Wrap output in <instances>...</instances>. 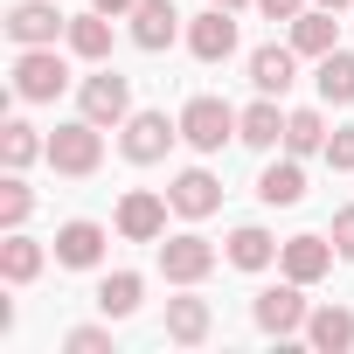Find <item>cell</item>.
I'll return each mask as SVG.
<instances>
[{
	"label": "cell",
	"mask_w": 354,
	"mask_h": 354,
	"mask_svg": "<svg viewBox=\"0 0 354 354\" xmlns=\"http://www.w3.org/2000/svg\"><path fill=\"white\" fill-rule=\"evenodd\" d=\"M49 167L63 174V181H91V174L104 167V125H91L84 111L70 125H56L49 132Z\"/></svg>",
	"instance_id": "cell-1"
},
{
	"label": "cell",
	"mask_w": 354,
	"mask_h": 354,
	"mask_svg": "<svg viewBox=\"0 0 354 354\" xmlns=\"http://www.w3.org/2000/svg\"><path fill=\"white\" fill-rule=\"evenodd\" d=\"M77 111H84L91 125L118 132V125L132 118V77H118L111 63H91V77L77 84Z\"/></svg>",
	"instance_id": "cell-2"
},
{
	"label": "cell",
	"mask_w": 354,
	"mask_h": 354,
	"mask_svg": "<svg viewBox=\"0 0 354 354\" xmlns=\"http://www.w3.org/2000/svg\"><path fill=\"white\" fill-rule=\"evenodd\" d=\"M306 285L299 278H278V285H264L257 299H250V319H257V333H271V340H306Z\"/></svg>",
	"instance_id": "cell-3"
},
{
	"label": "cell",
	"mask_w": 354,
	"mask_h": 354,
	"mask_svg": "<svg viewBox=\"0 0 354 354\" xmlns=\"http://www.w3.org/2000/svg\"><path fill=\"white\" fill-rule=\"evenodd\" d=\"M70 91V63H63V49L49 42V49H15V97L21 104H56Z\"/></svg>",
	"instance_id": "cell-4"
},
{
	"label": "cell",
	"mask_w": 354,
	"mask_h": 354,
	"mask_svg": "<svg viewBox=\"0 0 354 354\" xmlns=\"http://www.w3.org/2000/svg\"><path fill=\"white\" fill-rule=\"evenodd\" d=\"M174 139H181V118H167V111H132V118L118 125V153H125L132 167H160V160L174 153Z\"/></svg>",
	"instance_id": "cell-5"
},
{
	"label": "cell",
	"mask_w": 354,
	"mask_h": 354,
	"mask_svg": "<svg viewBox=\"0 0 354 354\" xmlns=\"http://www.w3.org/2000/svg\"><path fill=\"white\" fill-rule=\"evenodd\" d=\"M0 28H8L15 49H49V42L70 35V15H63V0H15Z\"/></svg>",
	"instance_id": "cell-6"
},
{
	"label": "cell",
	"mask_w": 354,
	"mask_h": 354,
	"mask_svg": "<svg viewBox=\"0 0 354 354\" xmlns=\"http://www.w3.org/2000/svg\"><path fill=\"white\" fill-rule=\"evenodd\" d=\"M181 139L195 146V153H223L230 139H236V104H223V97H188L181 104Z\"/></svg>",
	"instance_id": "cell-7"
},
{
	"label": "cell",
	"mask_w": 354,
	"mask_h": 354,
	"mask_svg": "<svg viewBox=\"0 0 354 354\" xmlns=\"http://www.w3.org/2000/svg\"><path fill=\"white\" fill-rule=\"evenodd\" d=\"M216 271V243L202 230H181V236H160V278L167 285H202Z\"/></svg>",
	"instance_id": "cell-8"
},
{
	"label": "cell",
	"mask_w": 354,
	"mask_h": 354,
	"mask_svg": "<svg viewBox=\"0 0 354 354\" xmlns=\"http://www.w3.org/2000/svg\"><path fill=\"white\" fill-rule=\"evenodd\" d=\"M167 216H174V202H167V195H153V188H125L111 223H118V236H125V243H160V236H167Z\"/></svg>",
	"instance_id": "cell-9"
},
{
	"label": "cell",
	"mask_w": 354,
	"mask_h": 354,
	"mask_svg": "<svg viewBox=\"0 0 354 354\" xmlns=\"http://www.w3.org/2000/svg\"><path fill=\"white\" fill-rule=\"evenodd\" d=\"M188 56L195 63H230L236 56V8H216L209 0V8L188 21Z\"/></svg>",
	"instance_id": "cell-10"
},
{
	"label": "cell",
	"mask_w": 354,
	"mask_h": 354,
	"mask_svg": "<svg viewBox=\"0 0 354 354\" xmlns=\"http://www.w3.org/2000/svg\"><path fill=\"white\" fill-rule=\"evenodd\" d=\"M167 202H174V216H188V223H202V216H216L223 209V181L209 167H181L167 181Z\"/></svg>",
	"instance_id": "cell-11"
},
{
	"label": "cell",
	"mask_w": 354,
	"mask_h": 354,
	"mask_svg": "<svg viewBox=\"0 0 354 354\" xmlns=\"http://www.w3.org/2000/svg\"><path fill=\"white\" fill-rule=\"evenodd\" d=\"M125 21H132V42H139L146 56H160V49L181 42V8H174V0H139Z\"/></svg>",
	"instance_id": "cell-12"
},
{
	"label": "cell",
	"mask_w": 354,
	"mask_h": 354,
	"mask_svg": "<svg viewBox=\"0 0 354 354\" xmlns=\"http://www.w3.org/2000/svg\"><path fill=\"white\" fill-rule=\"evenodd\" d=\"M250 84H257V97H285V91L299 84V49H292V42L250 49Z\"/></svg>",
	"instance_id": "cell-13"
},
{
	"label": "cell",
	"mask_w": 354,
	"mask_h": 354,
	"mask_svg": "<svg viewBox=\"0 0 354 354\" xmlns=\"http://www.w3.org/2000/svg\"><path fill=\"white\" fill-rule=\"evenodd\" d=\"M56 264H63V271H97V264H104V223H91V216L63 223V230H56Z\"/></svg>",
	"instance_id": "cell-14"
},
{
	"label": "cell",
	"mask_w": 354,
	"mask_h": 354,
	"mask_svg": "<svg viewBox=\"0 0 354 354\" xmlns=\"http://www.w3.org/2000/svg\"><path fill=\"white\" fill-rule=\"evenodd\" d=\"M333 236H285V250H278V271L285 278H299V285H319L326 271H333Z\"/></svg>",
	"instance_id": "cell-15"
},
{
	"label": "cell",
	"mask_w": 354,
	"mask_h": 354,
	"mask_svg": "<svg viewBox=\"0 0 354 354\" xmlns=\"http://www.w3.org/2000/svg\"><path fill=\"white\" fill-rule=\"evenodd\" d=\"M285 118H292V111H278V97H257V104L236 111V139H243L250 153H278V146H285Z\"/></svg>",
	"instance_id": "cell-16"
},
{
	"label": "cell",
	"mask_w": 354,
	"mask_h": 354,
	"mask_svg": "<svg viewBox=\"0 0 354 354\" xmlns=\"http://www.w3.org/2000/svg\"><path fill=\"white\" fill-rule=\"evenodd\" d=\"M257 202H264V209H299V202H306V160H299V153H285V160H271V167L257 174Z\"/></svg>",
	"instance_id": "cell-17"
},
{
	"label": "cell",
	"mask_w": 354,
	"mask_h": 354,
	"mask_svg": "<svg viewBox=\"0 0 354 354\" xmlns=\"http://www.w3.org/2000/svg\"><path fill=\"white\" fill-rule=\"evenodd\" d=\"M209 326H216V313H209V299H195V285H181V299H167V340L174 347H202Z\"/></svg>",
	"instance_id": "cell-18"
},
{
	"label": "cell",
	"mask_w": 354,
	"mask_h": 354,
	"mask_svg": "<svg viewBox=\"0 0 354 354\" xmlns=\"http://www.w3.org/2000/svg\"><path fill=\"white\" fill-rule=\"evenodd\" d=\"M278 250H285V243H278L264 223H243V230H230V243H223V257H230L236 271H271Z\"/></svg>",
	"instance_id": "cell-19"
},
{
	"label": "cell",
	"mask_w": 354,
	"mask_h": 354,
	"mask_svg": "<svg viewBox=\"0 0 354 354\" xmlns=\"http://www.w3.org/2000/svg\"><path fill=\"white\" fill-rule=\"evenodd\" d=\"M306 347L313 354H347L354 347V313L347 306H313L306 313Z\"/></svg>",
	"instance_id": "cell-20"
},
{
	"label": "cell",
	"mask_w": 354,
	"mask_h": 354,
	"mask_svg": "<svg viewBox=\"0 0 354 354\" xmlns=\"http://www.w3.org/2000/svg\"><path fill=\"white\" fill-rule=\"evenodd\" d=\"M285 28H292V49H299V56H313V63L340 49V21H333V8H306V15H299V21H285Z\"/></svg>",
	"instance_id": "cell-21"
},
{
	"label": "cell",
	"mask_w": 354,
	"mask_h": 354,
	"mask_svg": "<svg viewBox=\"0 0 354 354\" xmlns=\"http://www.w3.org/2000/svg\"><path fill=\"white\" fill-rule=\"evenodd\" d=\"M35 160H49V139H42L28 118H8V125H0V167H8V174H28Z\"/></svg>",
	"instance_id": "cell-22"
},
{
	"label": "cell",
	"mask_w": 354,
	"mask_h": 354,
	"mask_svg": "<svg viewBox=\"0 0 354 354\" xmlns=\"http://www.w3.org/2000/svg\"><path fill=\"white\" fill-rule=\"evenodd\" d=\"M139 306H146V278L139 271H104L97 278V313L104 319H132Z\"/></svg>",
	"instance_id": "cell-23"
},
{
	"label": "cell",
	"mask_w": 354,
	"mask_h": 354,
	"mask_svg": "<svg viewBox=\"0 0 354 354\" xmlns=\"http://www.w3.org/2000/svg\"><path fill=\"white\" fill-rule=\"evenodd\" d=\"M42 264H49V250H42L35 236L8 230V243H0V278H8V285H35V278H42Z\"/></svg>",
	"instance_id": "cell-24"
},
{
	"label": "cell",
	"mask_w": 354,
	"mask_h": 354,
	"mask_svg": "<svg viewBox=\"0 0 354 354\" xmlns=\"http://www.w3.org/2000/svg\"><path fill=\"white\" fill-rule=\"evenodd\" d=\"M70 56H84V63H111V15H70Z\"/></svg>",
	"instance_id": "cell-25"
},
{
	"label": "cell",
	"mask_w": 354,
	"mask_h": 354,
	"mask_svg": "<svg viewBox=\"0 0 354 354\" xmlns=\"http://www.w3.org/2000/svg\"><path fill=\"white\" fill-rule=\"evenodd\" d=\"M285 153H299V160H313V153H326V118H319L313 104H299V111L285 118Z\"/></svg>",
	"instance_id": "cell-26"
},
{
	"label": "cell",
	"mask_w": 354,
	"mask_h": 354,
	"mask_svg": "<svg viewBox=\"0 0 354 354\" xmlns=\"http://www.w3.org/2000/svg\"><path fill=\"white\" fill-rule=\"evenodd\" d=\"M313 84H319V97H326V104H354V56H347V49H333V56H319V70H313Z\"/></svg>",
	"instance_id": "cell-27"
},
{
	"label": "cell",
	"mask_w": 354,
	"mask_h": 354,
	"mask_svg": "<svg viewBox=\"0 0 354 354\" xmlns=\"http://www.w3.org/2000/svg\"><path fill=\"white\" fill-rule=\"evenodd\" d=\"M28 216H35V188L21 174H8V181H0V230H21Z\"/></svg>",
	"instance_id": "cell-28"
},
{
	"label": "cell",
	"mask_w": 354,
	"mask_h": 354,
	"mask_svg": "<svg viewBox=\"0 0 354 354\" xmlns=\"http://www.w3.org/2000/svg\"><path fill=\"white\" fill-rule=\"evenodd\" d=\"M63 354H111V319L104 326H70L63 333Z\"/></svg>",
	"instance_id": "cell-29"
},
{
	"label": "cell",
	"mask_w": 354,
	"mask_h": 354,
	"mask_svg": "<svg viewBox=\"0 0 354 354\" xmlns=\"http://www.w3.org/2000/svg\"><path fill=\"white\" fill-rule=\"evenodd\" d=\"M333 174H354V125H333L326 132V153H319Z\"/></svg>",
	"instance_id": "cell-30"
},
{
	"label": "cell",
	"mask_w": 354,
	"mask_h": 354,
	"mask_svg": "<svg viewBox=\"0 0 354 354\" xmlns=\"http://www.w3.org/2000/svg\"><path fill=\"white\" fill-rule=\"evenodd\" d=\"M326 236H333L340 264H354V202H347V209H333V230H326Z\"/></svg>",
	"instance_id": "cell-31"
},
{
	"label": "cell",
	"mask_w": 354,
	"mask_h": 354,
	"mask_svg": "<svg viewBox=\"0 0 354 354\" xmlns=\"http://www.w3.org/2000/svg\"><path fill=\"white\" fill-rule=\"evenodd\" d=\"M306 8H313V0H257V15H264V21H299Z\"/></svg>",
	"instance_id": "cell-32"
},
{
	"label": "cell",
	"mask_w": 354,
	"mask_h": 354,
	"mask_svg": "<svg viewBox=\"0 0 354 354\" xmlns=\"http://www.w3.org/2000/svg\"><path fill=\"white\" fill-rule=\"evenodd\" d=\"M91 8H97V15H111V21H125V15L139 8V0H91Z\"/></svg>",
	"instance_id": "cell-33"
},
{
	"label": "cell",
	"mask_w": 354,
	"mask_h": 354,
	"mask_svg": "<svg viewBox=\"0 0 354 354\" xmlns=\"http://www.w3.org/2000/svg\"><path fill=\"white\" fill-rule=\"evenodd\" d=\"M313 8H333V15H340V8H354V0H313Z\"/></svg>",
	"instance_id": "cell-34"
},
{
	"label": "cell",
	"mask_w": 354,
	"mask_h": 354,
	"mask_svg": "<svg viewBox=\"0 0 354 354\" xmlns=\"http://www.w3.org/2000/svg\"><path fill=\"white\" fill-rule=\"evenodd\" d=\"M216 8H236V15H243V8H257V0H216Z\"/></svg>",
	"instance_id": "cell-35"
}]
</instances>
